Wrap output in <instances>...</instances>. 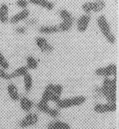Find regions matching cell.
Instances as JSON below:
<instances>
[{
  "mask_svg": "<svg viewBox=\"0 0 119 129\" xmlns=\"http://www.w3.org/2000/svg\"><path fill=\"white\" fill-rule=\"evenodd\" d=\"M26 24L27 25H29V26H33V25H35L37 23V20L36 19H30V20H28L26 21Z\"/></svg>",
  "mask_w": 119,
  "mask_h": 129,
  "instance_id": "obj_30",
  "label": "cell"
},
{
  "mask_svg": "<svg viewBox=\"0 0 119 129\" xmlns=\"http://www.w3.org/2000/svg\"><path fill=\"white\" fill-rule=\"evenodd\" d=\"M38 110L42 113L48 115L53 118H56L60 116V112L57 109L52 108L48 105V103L40 100L36 105Z\"/></svg>",
  "mask_w": 119,
  "mask_h": 129,
  "instance_id": "obj_5",
  "label": "cell"
},
{
  "mask_svg": "<svg viewBox=\"0 0 119 129\" xmlns=\"http://www.w3.org/2000/svg\"><path fill=\"white\" fill-rule=\"evenodd\" d=\"M117 68L115 64H110L105 67H101L95 69V74L97 76L103 78L116 77Z\"/></svg>",
  "mask_w": 119,
  "mask_h": 129,
  "instance_id": "obj_4",
  "label": "cell"
},
{
  "mask_svg": "<svg viewBox=\"0 0 119 129\" xmlns=\"http://www.w3.org/2000/svg\"><path fill=\"white\" fill-rule=\"evenodd\" d=\"M7 93L10 98H11V100L14 102H17L19 101L20 98V94H19L18 89L16 86L13 83H10L7 86L6 88Z\"/></svg>",
  "mask_w": 119,
  "mask_h": 129,
  "instance_id": "obj_11",
  "label": "cell"
},
{
  "mask_svg": "<svg viewBox=\"0 0 119 129\" xmlns=\"http://www.w3.org/2000/svg\"><path fill=\"white\" fill-rule=\"evenodd\" d=\"M59 15L62 20H74L72 15L65 9H62L60 10Z\"/></svg>",
  "mask_w": 119,
  "mask_h": 129,
  "instance_id": "obj_24",
  "label": "cell"
},
{
  "mask_svg": "<svg viewBox=\"0 0 119 129\" xmlns=\"http://www.w3.org/2000/svg\"><path fill=\"white\" fill-rule=\"evenodd\" d=\"M91 20V16L89 14H84L78 19L76 23V28L80 33H83L86 31Z\"/></svg>",
  "mask_w": 119,
  "mask_h": 129,
  "instance_id": "obj_9",
  "label": "cell"
},
{
  "mask_svg": "<svg viewBox=\"0 0 119 129\" xmlns=\"http://www.w3.org/2000/svg\"><path fill=\"white\" fill-rule=\"evenodd\" d=\"M113 129H115V128H113Z\"/></svg>",
  "mask_w": 119,
  "mask_h": 129,
  "instance_id": "obj_32",
  "label": "cell"
},
{
  "mask_svg": "<svg viewBox=\"0 0 119 129\" xmlns=\"http://www.w3.org/2000/svg\"><path fill=\"white\" fill-rule=\"evenodd\" d=\"M47 129H56V128H54V127H51V126H50V125H48Z\"/></svg>",
  "mask_w": 119,
  "mask_h": 129,
  "instance_id": "obj_31",
  "label": "cell"
},
{
  "mask_svg": "<svg viewBox=\"0 0 119 129\" xmlns=\"http://www.w3.org/2000/svg\"><path fill=\"white\" fill-rule=\"evenodd\" d=\"M35 43L40 51L45 54H49L53 52V46L49 42L43 37H38L35 39Z\"/></svg>",
  "mask_w": 119,
  "mask_h": 129,
  "instance_id": "obj_8",
  "label": "cell"
},
{
  "mask_svg": "<svg viewBox=\"0 0 119 129\" xmlns=\"http://www.w3.org/2000/svg\"><path fill=\"white\" fill-rule=\"evenodd\" d=\"M23 81H24V88L25 90L26 93H29L31 91V89L33 88V78L31 74L29 73L25 74L23 76Z\"/></svg>",
  "mask_w": 119,
  "mask_h": 129,
  "instance_id": "obj_18",
  "label": "cell"
},
{
  "mask_svg": "<svg viewBox=\"0 0 119 129\" xmlns=\"http://www.w3.org/2000/svg\"><path fill=\"white\" fill-rule=\"evenodd\" d=\"M9 68H10V64L0 50V68L4 70H7Z\"/></svg>",
  "mask_w": 119,
  "mask_h": 129,
  "instance_id": "obj_25",
  "label": "cell"
},
{
  "mask_svg": "<svg viewBox=\"0 0 119 129\" xmlns=\"http://www.w3.org/2000/svg\"><path fill=\"white\" fill-rule=\"evenodd\" d=\"M63 86L61 84H54L52 98H51V102L57 103L61 99V96L63 93Z\"/></svg>",
  "mask_w": 119,
  "mask_h": 129,
  "instance_id": "obj_14",
  "label": "cell"
},
{
  "mask_svg": "<svg viewBox=\"0 0 119 129\" xmlns=\"http://www.w3.org/2000/svg\"><path fill=\"white\" fill-rule=\"evenodd\" d=\"M29 1L33 5L41 6L47 10H52L54 8V4L48 0H29Z\"/></svg>",
  "mask_w": 119,
  "mask_h": 129,
  "instance_id": "obj_17",
  "label": "cell"
},
{
  "mask_svg": "<svg viewBox=\"0 0 119 129\" xmlns=\"http://www.w3.org/2000/svg\"><path fill=\"white\" fill-rule=\"evenodd\" d=\"M53 85L54 84H52V83H50V84L46 85L45 89H44L42 96H41V100L45 101V102H47V103L51 102V98H52Z\"/></svg>",
  "mask_w": 119,
  "mask_h": 129,
  "instance_id": "obj_15",
  "label": "cell"
},
{
  "mask_svg": "<svg viewBox=\"0 0 119 129\" xmlns=\"http://www.w3.org/2000/svg\"><path fill=\"white\" fill-rule=\"evenodd\" d=\"M15 32L18 34H20V35H23V34H26V28L24 26H18L15 28Z\"/></svg>",
  "mask_w": 119,
  "mask_h": 129,
  "instance_id": "obj_29",
  "label": "cell"
},
{
  "mask_svg": "<svg viewBox=\"0 0 119 129\" xmlns=\"http://www.w3.org/2000/svg\"><path fill=\"white\" fill-rule=\"evenodd\" d=\"M38 122V116L35 113H29L19 123V126L22 128L31 127Z\"/></svg>",
  "mask_w": 119,
  "mask_h": 129,
  "instance_id": "obj_6",
  "label": "cell"
},
{
  "mask_svg": "<svg viewBox=\"0 0 119 129\" xmlns=\"http://www.w3.org/2000/svg\"><path fill=\"white\" fill-rule=\"evenodd\" d=\"M73 22L74 20H62V21L58 25L59 31L61 32L68 31L72 28Z\"/></svg>",
  "mask_w": 119,
  "mask_h": 129,
  "instance_id": "obj_19",
  "label": "cell"
},
{
  "mask_svg": "<svg viewBox=\"0 0 119 129\" xmlns=\"http://www.w3.org/2000/svg\"><path fill=\"white\" fill-rule=\"evenodd\" d=\"M20 105L21 110L25 112H30L34 106V103L28 97L23 96L20 98Z\"/></svg>",
  "mask_w": 119,
  "mask_h": 129,
  "instance_id": "obj_12",
  "label": "cell"
},
{
  "mask_svg": "<svg viewBox=\"0 0 119 129\" xmlns=\"http://www.w3.org/2000/svg\"><path fill=\"white\" fill-rule=\"evenodd\" d=\"M28 70L27 67L26 66H21L20 68H17L15 69L13 73L10 74L11 77V79H14V78H19V77H23L26 74L28 73Z\"/></svg>",
  "mask_w": 119,
  "mask_h": 129,
  "instance_id": "obj_20",
  "label": "cell"
},
{
  "mask_svg": "<svg viewBox=\"0 0 119 129\" xmlns=\"http://www.w3.org/2000/svg\"><path fill=\"white\" fill-rule=\"evenodd\" d=\"M0 78L6 81L12 79H11V75H10V74L8 73L6 71L1 69V68H0Z\"/></svg>",
  "mask_w": 119,
  "mask_h": 129,
  "instance_id": "obj_27",
  "label": "cell"
},
{
  "mask_svg": "<svg viewBox=\"0 0 119 129\" xmlns=\"http://www.w3.org/2000/svg\"><path fill=\"white\" fill-rule=\"evenodd\" d=\"M86 98L84 96H76L71 98L61 99L57 103H56V105L59 109H66L82 105L86 102Z\"/></svg>",
  "mask_w": 119,
  "mask_h": 129,
  "instance_id": "obj_3",
  "label": "cell"
},
{
  "mask_svg": "<svg viewBox=\"0 0 119 129\" xmlns=\"http://www.w3.org/2000/svg\"><path fill=\"white\" fill-rule=\"evenodd\" d=\"M38 31L41 34L50 35L56 34L60 31L58 25H43L39 27Z\"/></svg>",
  "mask_w": 119,
  "mask_h": 129,
  "instance_id": "obj_13",
  "label": "cell"
},
{
  "mask_svg": "<svg viewBox=\"0 0 119 129\" xmlns=\"http://www.w3.org/2000/svg\"><path fill=\"white\" fill-rule=\"evenodd\" d=\"M30 13V12L29 11V10H28L26 8L23 9L22 11L15 14L11 18L9 19V21H10V23L13 24V25L17 24L18 23H20V21H22L23 20H26L28 18Z\"/></svg>",
  "mask_w": 119,
  "mask_h": 129,
  "instance_id": "obj_10",
  "label": "cell"
},
{
  "mask_svg": "<svg viewBox=\"0 0 119 129\" xmlns=\"http://www.w3.org/2000/svg\"><path fill=\"white\" fill-rule=\"evenodd\" d=\"M82 10L85 14L90 15L93 12V2H86L82 5Z\"/></svg>",
  "mask_w": 119,
  "mask_h": 129,
  "instance_id": "obj_26",
  "label": "cell"
},
{
  "mask_svg": "<svg viewBox=\"0 0 119 129\" xmlns=\"http://www.w3.org/2000/svg\"><path fill=\"white\" fill-rule=\"evenodd\" d=\"M28 5V2L26 0H18L16 1V5L21 8L26 9Z\"/></svg>",
  "mask_w": 119,
  "mask_h": 129,
  "instance_id": "obj_28",
  "label": "cell"
},
{
  "mask_svg": "<svg viewBox=\"0 0 119 129\" xmlns=\"http://www.w3.org/2000/svg\"><path fill=\"white\" fill-rule=\"evenodd\" d=\"M116 110V105L115 103H97L93 107V111L97 113H106L114 112Z\"/></svg>",
  "mask_w": 119,
  "mask_h": 129,
  "instance_id": "obj_7",
  "label": "cell"
},
{
  "mask_svg": "<svg viewBox=\"0 0 119 129\" xmlns=\"http://www.w3.org/2000/svg\"><path fill=\"white\" fill-rule=\"evenodd\" d=\"M96 23L103 36L109 44L113 45L116 42V38L111 30L110 25L104 15H100L96 20Z\"/></svg>",
  "mask_w": 119,
  "mask_h": 129,
  "instance_id": "obj_2",
  "label": "cell"
},
{
  "mask_svg": "<svg viewBox=\"0 0 119 129\" xmlns=\"http://www.w3.org/2000/svg\"><path fill=\"white\" fill-rule=\"evenodd\" d=\"M102 96L108 103L116 102V77L113 79L104 78L101 86H100Z\"/></svg>",
  "mask_w": 119,
  "mask_h": 129,
  "instance_id": "obj_1",
  "label": "cell"
},
{
  "mask_svg": "<svg viewBox=\"0 0 119 129\" xmlns=\"http://www.w3.org/2000/svg\"><path fill=\"white\" fill-rule=\"evenodd\" d=\"M48 125L54 127L56 129H71L70 125L61 121H53L50 122Z\"/></svg>",
  "mask_w": 119,
  "mask_h": 129,
  "instance_id": "obj_22",
  "label": "cell"
},
{
  "mask_svg": "<svg viewBox=\"0 0 119 129\" xmlns=\"http://www.w3.org/2000/svg\"><path fill=\"white\" fill-rule=\"evenodd\" d=\"M38 62L34 57L31 56V55H29L27 57L26 66L27 67L28 69L34 70L38 68Z\"/></svg>",
  "mask_w": 119,
  "mask_h": 129,
  "instance_id": "obj_21",
  "label": "cell"
},
{
  "mask_svg": "<svg viewBox=\"0 0 119 129\" xmlns=\"http://www.w3.org/2000/svg\"><path fill=\"white\" fill-rule=\"evenodd\" d=\"M9 21V8L6 4H1L0 6V22L3 24Z\"/></svg>",
  "mask_w": 119,
  "mask_h": 129,
  "instance_id": "obj_16",
  "label": "cell"
},
{
  "mask_svg": "<svg viewBox=\"0 0 119 129\" xmlns=\"http://www.w3.org/2000/svg\"><path fill=\"white\" fill-rule=\"evenodd\" d=\"M105 7V3L103 0H95L93 2V12L98 13L102 11Z\"/></svg>",
  "mask_w": 119,
  "mask_h": 129,
  "instance_id": "obj_23",
  "label": "cell"
}]
</instances>
